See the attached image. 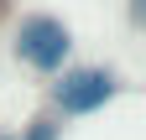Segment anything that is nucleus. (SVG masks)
Instances as JSON below:
<instances>
[{
  "mask_svg": "<svg viewBox=\"0 0 146 140\" xmlns=\"http://www.w3.org/2000/svg\"><path fill=\"white\" fill-rule=\"evenodd\" d=\"M120 73L115 67H63V73H52V88H47V109L63 114V119H84V114H99L110 99H120Z\"/></svg>",
  "mask_w": 146,
  "mask_h": 140,
  "instance_id": "1",
  "label": "nucleus"
},
{
  "mask_svg": "<svg viewBox=\"0 0 146 140\" xmlns=\"http://www.w3.org/2000/svg\"><path fill=\"white\" fill-rule=\"evenodd\" d=\"M11 52H16V62H21V67L52 78V73H63L68 57H73V31H68V21H58V16L31 10V16L16 21V31H11Z\"/></svg>",
  "mask_w": 146,
  "mask_h": 140,
  "instance_id": "2",
  "label": "nucleus"
},
{
  "mask_svg": "<svg viewBox=\"0 0 146 140\" xmlns=\"http://www.w3.org/2000/svg\"><path fill=\"white\" fill-rule=\"evenodd\" d=\"M63 130H68V119H63V114H52V109H42V114H36L16 140H63Z\"/></svg>",
  "mask_w": 146,
  "mask_h": 140,
  "instance_id": "3",
  "label": "nucleus"
},
{
  "mask_svg": "<svg viewBox=\"0 0 146 140\" xmlns=\"http://www.w3.org/2000/svg\"><path fill=\"white\" fill-rule=\"evenodd\" d=\"M0 140H16V130H0Z\"/></svg>",
  "mask_w": 146,
  "mask_h": 140,
  "instance_id": "4",
  "label": "nucleus"
}]
</instances>
